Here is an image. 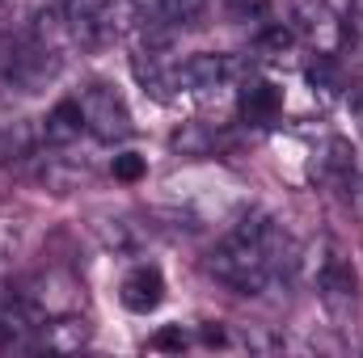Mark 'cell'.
<instances>
[{"label":"cell","instance_id":"obj_9","mask_svg":"<svg viewBox=\"0 0 363 358\" xmlns=\"http://www.w3.org/2000/svg\"><path fill=\"white\" fill-rule=\"evenodd\" d=\"M283 110V93L267 85V81H245V89H241V118L245 122H254V127H267L274 122V114Z\"/></svg>","mask_w":363,"mask_h":358},{"label":"cell","instance_id":"obj_3","mask_svg":"<svg viewBox=\"0 0 363 358\" xmlns=\"http://www.w3.org/2000/svg\"><path fill=\"white\" fill-rule=\"evenodd\" d=\"M317 295L330 312V321L338 329H347L359 312V278H355V266L342 258V253H330L321 258V270H317Z\"/></svg>","mask_w":363,"mask_h":358},{"label":"cell","instance_id":"obj_17","mask_svg":"<svg viewBox=\"0 0 363 358\" xmlns=\"http://www.w3.org/2000/svg\"><path fill=\"white\" fill-rule=\"evenodd\" d=\"M351 114H355V122H359V131H363V89L351 93Z\"/></svg>","mask_w":363,"mask_h":358},{"label":"cell","instance_id":"obj_15","mask_svg":"<svg viewBox=\"0 0 363 358\" xmlns=\"http://www.w3.org/2000/svg\"><path fill=\"white\" fill-rule=\"evenodd\" d=\"M144 156H135V152H123V156H114V178L118 181H140L144 178Z\"/></svg>","mask_w":363,"mask_h":358},{"label":"cell","instance_id":"obj_7","mask_svg":"<svg viewBox=\"0 0 363 358\" xmlns=\"http://www.w3.org/2000/svg\"><path fill=\"white\" fill-rule=\"evenodd\" d=\"M118 299H123V308H131V312H152V308H161V299H165V278H161V270L157 266H135L123 278Z\"/></svg>","mask_w":363,"mask_h":358},{"label":"cell","instance_id":"obj_5","mask_svg":"<svg viewBox=\"0 0 363 358\" xmlns=\"http://www.w3.org/2000/svg\"><path fill=\"white\" fill-rule=\"evenodd\" d=\"M89 337H93V329H89V321H81V316H47L43 321V329L34 333V346L30 350H47V354H77L81 346H89Z\"/></svg>","mask_w":363,"mask_h":358},{"label":"cell","instance_id":"obj_2","mask_svg":"<svg viewBox=\"0 0 363 358\" xmlns=\"http://www.w3.org/2000/svg\"><path fill=\"white\" fill-rule=\"evenodd\" d=\"M77 105H81L85 131H89L93 139H101V144H123V139L135 131L127 101L110 89V85H89V89H81Z\"/></svg>","mask_w":363,"mask_h":358},{"label":"cell","instance_id":"obj_1","mask_svg":"<svg viewBox=\"0 0 363 358\" xmlns=\"http://www.w3.org/2000/svg\"><path fill=\"white\" fill-rule=\"evenodd\" d=\"M296 266H300L296 241L262 211L245 215L207 258V274L233 287L237 295H267L279 282H291Z\"/></svg>","mask_w":363,"mask_h":358},{"label":"cell","instance_id":"obj_16","mask_svg":"<svg viewBox=\"0 0 363 358\" xmlns=\"http://www.w3.org/2000/svg\"><path fill=\"white\" fill-rule=\"evenodd\" d=\"M152 346H157V350H182V346H186V333H182L178 325H174V329H161V333L152 337Z\"/></svg>","mask_w":363,"mask_h":358},{"label":"cell","instance_id":"obj_18","mask_svg":"<svg viewBox=\"0 0 363 358\" xmlns=\"http://www.w3.org/2000/svg\"><path fill=\"white\" fill-rule=\"evenodd\" d=\"M203 342H207V346H224V329H211V325H207V329H203Z\"/></svg>","mask_w":363,"mask_h":358},{"label":"cell","instance_id":"obj_4","mask_svg":"<svg viewBox=\"0 0 363 358\" xmlns=\"http://www.w3.org/2000/svg\"><path fill=\"white\" fill-rule=\"evenodd\" d=\"M254 72L250 59H237V55H190L178 64V89L186 93H216L233 81H245Z\"/></svg>","mask_w":363,"mask_h":358},{"label":"cell","instance_id":"obj_13","mask_svg":"<svg viewBox=\"0 0 363 358\" xmlns=\"http://www.w3.org/2000/svg\"><path fill=\"white\" fill-rule=\"evenodd\" d=\"M291 42H296V34H291L287 25H267V30L258 34L254 51H258L262 59H279V55H287V51H291Z\"/></svg>","mask_w":363,"mask_h":358},{"label":"cell","instance_id":"obj_11","mask_svg":"<svg viewBox=\"0 0 363 358\" xmlns=\"http://www.w3.org/2000/svg\"><path fill=\"white\" fill-rule=\"evenodd\" d=\"M308 85H313V93H321L325 101L342 97L347 81H342V68L334 64V55H317V59L308 64Z\"/></svg>","mask_w":363,"mask_h":358},{"label":"cell","instance_id":"obj_21","mask_svg":"<svg viewBox=\"0 0 363 358\" xmlns=\"http://www.w3.org/2000/svg\"><path fill=\"white\" fill-rule=\"evenodd\" d=\"M351 4H355V13H363V0H351Z\"/></svg>","mask_w":363,"mask_h":358},{"label":"cell","instance_id":"obj_12","mask_svg":"<svg viewBox=\"0 0 363 358\" xmlns=\"http://www.w3.org/2000/svg\"><path fill=\"white\" fill-rule=\"evenodd\" d=\"M211 148H216V135L203 122H186L174 135V152H182V156H207Z\"/></svg>","mask_w":363,"mask_h":358},{"label":"cell","instance_id":"obj_19","mask_svg":"<svg viewBox=\"0 0 363 358\" xmlns=\"http://www.w3.org/2000/svg\"><path fill=\"white\" fill-rule=\"evenodd\" d=\"M4 295H9V278H4V258H0V304H4Z\"/></svg>","mask_w":363,"mask_h":358},{"label":"cell","instance_id":"obj_14","mask_svg":"<svg viewBox=\"0 0 363 358\" xmlns=\"http://www.w3.org/2000/svg\"><path fill=\"white\" fill-rule=\"evenodd\" d=\"M131 8H135V17L144 21V25H152V30H165L169 25V0H127Z\"/></svg>","mask_w":363,"mask_h":358},{"label":"cell","instance_id":"obj_20","mask_svg":"<svg viewBox=\"0 0 363 358\" xmlns=\"http://www.w3.org/2000/svg\"><path fill=\"white\" fill-rule=\"evenodd\" d=\"M228 4H233V8H258L262 0H228Z\"/></svg>","mask_w":363,"mask_h":358},{"label":"cell","instance_id":"obj_8","mask_svg":"<svg viewBox=\"0 0 363 358\" xmlns=\"http://www.w3.org/2000/svg\"><path fill=\"white\" fill-rule=\"evenodd\" d=\"M135 81L144 85V93H152L157 101H169L178 89V68H165V55L161 51H140L135 55Z\"/></svg>","mask_w":363,"mask_h":358},{"label":"cell","instance_id":"obj_6","mask_svg":"<svg viewBox=\"0 0 363 358\" xmlns=\"http://www.w3.org/2000/svg\"><path fill=\"white\" fill-rule=\"evenodd\" d=\"M291 21L300 34H308L313 42H321L325 51L342 38V21L330 13L325 0H291Z\"/></svg>","mask_w":363,"mask_h":358},{"label":"cell","instance_id":"obj_10","mask_svg":"<svg viewBox=\"0 0 363 358\" xmlns=\"http://www.w3.org/2000/svg\"><path fill=\"white\" fill-rule=\"evenodd\" d=\"M81 131H85V118H81L77 97H72V101H60V105L43 118V144H51V148H68L72 139H81Z\"/></svg>","mask_w":363,"mask_h":358}]
</instances>
